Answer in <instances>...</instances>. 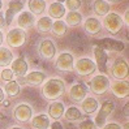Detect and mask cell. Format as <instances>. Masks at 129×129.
<instances>
[{
	"label": "cell",
	"mask_w": 129,
	"mask_h": 129,
	"mask_svg": "<svg viewBox=\"0 0 129 129\" xmlns=\"http://www.w3.org/2000/svg\"><path fill=\"white\" fill-rule=\"evenodd\" d=\"M55 65H56V69L61 71V72H71L73 69V65H74V59L71 54L64 52V54L59 55Z\"/></svg>",
	"instance_id": "cell-8"
},
{
	"label": "cell",
	"mask_w": 129,
	"mask_h": 129,
	"mask_svg": "<svg viewBox=\"0 0 129 129\" xmlns=\"http://www.w3.org/2000/svg\"><path fill=\"white\" fill-rule=\"evenodd\" d=\"M64 116L68 121H76V120H80L81 116H82V113L78 108H76V107H69L67 111H64Z\"/></svg>",
	"instance_id": "cell-29"
},
{
	"label": "cell",
	"mask_w": 129,
	"mask_h": 129,
	"mask_svg": "<svg viewBox=\"0 0 129 129\" xmlns=\"http://www.w3.org/2000/svg\"><path fill=\"white\" fill-rule=\"evenodd\" d=\"M94 55H95V67H98V69L101 72L107 71V54L106 51L102 50L101 47H95L94 50Z\"/></svg>",
	"instance_id": "cell-15"
},
{
	"label": "cell",
	"mask_w": 129,
	"mask_h": 129,
	"mask_svg": "<svg viewBox=\"0 0 129 129\" xmlns=\"http://www.w3.org/2000/svg\"><path fill=\"white\" fill-rule=\"evenodd\" d=\"M48 17H54V18H61L64 14H65V8L63 4L60 3H54L50 5L48 8Z\"/></svg>",
	"instance_id": "cell-26"
},
{
	"label": "cell",
	"mask_w": 129,
	"mask_h": 129,
	"mask_svg": "<svg viewBox=\"0 0 129 129\" xmlns=\"http://www.w3.org/2000/svg\"><path fill=\"white\" fill-rule=\"evenodd\" d=\"M64 91H65V85L64 81L60 78H51L42 87V94L48 101H56L57 98H60L64 94Z\"/></svg>",
	"instance_id": "cell-1"
},
{
	"label": "cell",
	"mask_w": 129,
	"mask_h": 129,
	"mask_svg": "<svg viewBox=\"0 0 129 129\" xmlns=\"http://www.w3.org/2000/svg\"><path fill=\"white\" fill-rule=\"evenodd\" d=\"M82 4V0H65V5L71 12H76Z\"/></svg>",
	"instance_id": "cell-32"
},
{
	"label": "cell",
	"mask_w": 129,
	"mask_h": 129,
	"mask_svg": "<svg viewBox=\"0 0 129 129\" xmlns=\"http://www.w3.org/2000/svg\"><path fill=\"white\" fill-rule=\"evenodd\" d=\"M17 24L22 29L31 27L33 24H34V16L30 12H22L18 16V18H17Z\"/></svg>",
	"instance_id": "cell-20"
},
{
	"label": "cell",
	"mask_w": 129,
	"mask_h": 129,
	"mask_svg": "<svg viewBox=\"0 0 129 129\" xmlns=\"http://www.w3.org/2000/svg\"><path fill=\"white\" fill-rule=\"evenodd\" d=\"M13 116L20 123H27L33 116V110L27 104H20L13 111Z\"/></svg>",
	"instance_id": "cell-9"
},
{
	"label": "cell",
	"mask_w": 129,
	"mask_h": 129,
	"mask_svg": "<svg viewBox=\"0 0 129 129\" xmlns=\"http://www.w3.org/2000/svg\"><path fill=\"white\" fill-rule=\"evenodd\" d=\"M123 113H124V116H125L126 119L129 117V104H128V103L124 106V108H123Z\"/></svg>",
	"instance_id": "cell-36"
},
{
	"label": "cell",
	"mask_w": 129,
	"mask_h": 129,
	"mask_svg": "<svg viewBox=\"0 0 129 129\" xmlns=\"http://www.w3.org/2000/svg\"><path fill=\"white\" fill-rule=\"evenodd\" d=\"M2 7H3V3H2V0H0V9H2Z\"/></svg>",
	"instance_id": "cell-45"
},
{
	"label": "cell",
	"mask_w": 129,
	"mask_h": 129,
	"mask_svg": "<svg viewBox=\"0 0 129 129\" xmlns=\"http://www.w3.org/2000/svg\"><path fill=\"white\" fill-rule=\"evenodd\" d=\"M13 61V54L9 48L0 47V67H8Z\"/></svg>",
	"instance_id": "cell-22"
},
{
	"label": "cell",
	"mask_w": 129,
	"mask_h": 129,
	"mask_svg": "<svg viewBox=\"0 0 129 129\" xmlns=\"http://www.w3.org/2000/svg\"><path fill=\"white\" fill-rule=\"evenodd\" d=\"M94 12L98 16H106V14L110 13V4L104 0H95L93 4Z\"/></svg>",
	"instance_id": "cell-21"
},
{
	"label": "cell",
	"mask_w": 129,
	"mask_h": 129,
	"mask_svg": "<svg viewBox=\"0 0 129 129\" xmlns=\"http://www.w3.org/2000/svg\"><path fill=\"white\" fill-rule=\"evenodd\" d=\"M89 87L91 90V93H94L96 95H102L108 90L110 80H108L107 76H104V74L95 76V77L91 78V81H89Z\"/></svg>",
	"instance_id": "cell-2"
},
{
	"label": "cell",
	"mask_w": 129,
	"mask_h": 129,
	"mask_svg": "<svg viewBox=\"0 0 129 129\" xmlns=\"http://www.w3.org/2000/svg\"><path fill=\"white\" fill-rule=\"evenodd\" d=\"M51 129H63V125L59 123V121H55L54 124H52V126H51Z\"/></svg>",
	"instance_id": "cell-37"
},
{
	"label": "cell",
	"mask_w": 129,
	"mask_h": 129,
	"mask_svg": "<svg viewBox=\"0 0 129 129\" xmlns=\"http://www.w3.org/2000/svg\"><path fill=\"white\" fill-rule=\"evenodd\" d=\"M29 9L31 14H41L46 9L44 0H29Z\"/></svg>",
	"instance_id": "cell-23"
},
{
	"label": "cell",
	"mask_w": 129,
	"mask_h": 129,
	"mask_svg": "<svg viewBox=\"0 0 129 129\" xmlns=\"http://www.w3.org/2000/svg\"><path fill=\"white\" fill-rule=\"evenodd\" d=\"M124 22H125L126 25L129 24V12H128V11L125 12V16H124Z\"/></svg>",
	"instance_id": "cell-39"
},
{
	"label": "cell",
	"mask_w": 129,
	"mask_h": 129,
	"mask_svg": "<svg viewBox=\"0 0 129 129\" xmlns=\"http://www.w3.org/2000/svg\"><path fill=\"white\" fill-rule=\"evenodd\" d=\"M2 43H3V33L0 31V44H2Z\"/></svg>",
	"instance_id": "cell-41"
},
{
	"label": "cell",
	"mask_w": 129,
	"mask_h": 129,
	"mask_svg": "<svg viewBox=\"0 0 129 129\" xmlns=\"http://www.w3.org/2000/svg\"><path fill=\"white\" fill-rule=\"evenodd\" d=\"M4 26H5V20H4V17L2 16V14H0V29L4 27Z\"/></svg>",
	"instance_id": "cell-38"
},
{
	"label": "cell",
	"mask_w": 129,
	"mask_h": 129,
	"mask_svg": "<svg viewBox=\"0 0 129 129\" xmlns=\"http://www.w3.org/2000/svg\"><path fill=\"white\" fill-rule=\"evenodd\" d=\"M4 101V91H3V89L0 87V103H2Z\"/></svg>",
	"instance_id": "cell-40"
},
{
	"label": "cell",
	"mask_w": 129,
	"mask_h": 129,
	"mask_svg": "<svg viewBox=\"0 0 129 129\" xmlns=\"http://www.w3.org/2000/svg\"><path fill=\"white\" fill-rule=\"evenodd\" d=\"M0 76H2V78L4 81H12L13 78V72L11 69H3L2 72H0Z\"/></svg>",
	"instance_id": "cell-33"
},
{
	"label": "cell",
	"mask_w": 129,
	"mask_h": 129,
	"mask_svg": "<svg viewBox=\"0 0 129 129\" xmlns=\"http://www.w3.org/2000/svg\"><path fill=\"white\" fill-rule=\"evenodd\" d=\"M112 76L117 80H123L128 76V64L125 60L119 59L115 61V64L112 65Z\"/></svg>",
	"instance_id": "cell-10"
},
{
	"label": "cell",
	"mask_w": 129,
	"mask_h": 129,
	"mask_svg": "<svg viewBox=\"0 0 129 129\" xmlns=\"http://www.w3.org/2000/svg\"><path fill=\"white\" fill-rule=\"evenodd\" d=\"M21 91V87L18 85V82L16 81H8V83L5 85V93L9 96H16Z\"/></svg>",
	"instance_id": "cell-30"
},
{
	"label": "cell",
	"mask_w": 129,
	"mask_h": 129,
	"mask_svg": "<svg viewBox=\"0 0 129 129\" xmlns=\"http://www.w3.org/2000/svg\"><path fill=\"white\" fill-rule=\"evenodd\" d=\"M83 27H85L86 33L90 35H96L98 33L102 30V22L99 20H96L94 17H89L85 24H83Z\"/></svg>",
	"instance_id": "cell-16"
},
{
	"label": "cell",
	"mask_w": 129,
	"mask_h": 129,
	"mask_svg": "<svg viewBox=\"0 0 129 129\" xmlns=\"http://www.w3.org/2000/svg\"><path fill=\"white\" fill-rule=\"evenodd\" d=\"M11 129H22V128H18V126H14V128H11Z\"/></svg>",
	"instance_id": "cell-44"
},
{
	"label": "cell",
	"mask_w": 129,
	"mask_h": 129,
	"mask_svg": "<svg viewBox=\"0 0 129 129\" xmlns=\"http://www.w3.org/2000/svg\"><path fill=\"white\" fill-rule=\"evenodd\" d=\"M87 94V87L83 83H77L71 87L69 90V98L74 102H81L85 99V96Z\"/></svg>",
	"instance_id": "cell-11"
},
{
	"label": "cell",
	"mask_w": 129,
	"mask_h": 129,
	"mask_svg": "<svg viewBox=\"0 0 129 129\" xmlns=\"http://www.w3.org/2000/svg\"><path fill=\"white\" fill-rule=\"evenodd\" d=\"M106 2V0H104ZM107 2H111V3H117V2H121V0H107Z\"/></svg>",
	"instance_id": "cell-42"
},
{
	"label": "cell",
	"mask_w": 129,
	"mask_h": 129,
	"mask_svg": "<svg viewBox=\"0 0 129 129\" xmlns=\"http://www.w3.org/2000/svg\"><path fill=\"white\" fill-rule=\"evenodd\" d=\"M64 115V104L61 102H54L50 104L48 107V117H52V119H60Z\"/></svg>",
	"instance_id": "cell-19"
},
{
	"label": "cell",
	"mask_w": 129,
	"mask_h": 129,
	"mask_svg": "<svg viewBox=\"0 0 129 129\" xmlns=\"http://www.w3.org/2000/svg\"><path fill=\"white\" fill-rule=\"evenodd\" d=\"M96 108H98V101L95 98L89 96V98H85V99L82 101V110L85 113H87V115L95 112Z\"/></svg>",
	"instance_id": "cell-25"
},
{
	"label": "cell",
	"mask_w": 129,
	"mask_h": 129,
	"mask_svg": "<svg viewBox=\"0 0 129 129\" xmlns=\"http://www.w3.org/2000/svg\"><path fill=\"white\" fill-rule=\"evenodd\" d=\"M103 129H123V128H121L119 124H116V123H110L107 125H104Z\"/></svg>",
	"instance_id": "cell-35"
},
{
	"label": "cell",
	"mask_w": 129,
	"mask_h": 129,
	"mask_svg": "<svg viewBox=\"0 0 129 129\" xmlns=\"http://www.w3.org/2000/svg\"><path fill=\"white\" fill-rule=\"evenodd\" d=\"M26 41V34L21 29H12L7 34V42L11 47H21Z\"/></svg>",
	"instance_id": "cell-6"
},
{
	"label": "cell",
	"mask_w": 129,
	"mask_h": 129,
	"mask_svg": "<svg viewBox=\"0 0 129 129\" xmlns=\"http://www.w3.org/2000/svg\"><path fill=\"white\" fill-rule=\"evenodd\" d=\"M113 111H115V103L111 102V101H106L102 104V107H101L99 112H98V115L95 117V121H94L95 126L103 128L106 125V119H107Z\"/></svg>",
	"instance_id": "cell-3"
},
{
	"label": "cell",
	"mask_w": 129,
	"mask_h": 129,
	"mask_svg": "<svg viewBox=\"0 0 129 129\" xmlns=\"http://www.w3.org/2000/svg\"><path fill=\"white\" fill-rule=\"evenodd\" d=\"M22 8H24V4H22V2H18V0H11L9 4H8V9H7V13H5V24L8 22V24H11L14 14H17L22 11Z\"/></svg>",
	"instance_id": "cell-13"
},
{
	"label": "cell",
	"mask_w": 129,
	"mask_h": 129,
	"mask_svg": "<svg viewBox=\"0 0 129 129\" xmlns=\"http://www.w3.org/2000/svg\"><path fill=\"white\" fill-rule=\"evenodd\" d=\"M63 2H65V0H57V3H60V4H61Z\"/></svg>",
	"instance_id": "cell-43"
},
{
	"label": "cell",
	"mask_w": 129,
	"mask_h": 129,
	"mask_svg": "<svg viewBox=\"0 0 129 129\" xmlns=\"http://www.w3.org/2000/svg\"><path fill=\"white\" fill-rule=\"evenodd\" d=\"M31 124L35 129H48L50 117L47 115H38L31 120Z\"/></svg>",
	"instance_id": "cell-24"
},
{
	"label": "cell",
	"mask_w": 129,
	"mask_h": 129,
	"mask_svg": "<svg viewBox=\"0 0 129 129\" xmlns=\"http://www.w3.org/2000/svg\"><path fill=\"white\" fill-rule=\"evenodd\" d=\"M112 94L117 98H125L129 94V83L125 81H115L111 85Z\"/></svg>",
	"instance_id": "cell-12"
},
{
	"label": "cell",
	"mask_w": 129,
	"mask_h": 129,
	"mask_svg": "<svg viewBox=\"0 0 129 129\" xmlns=\"http://www.w3.org/2000/svg\"><path fill=\"white\" fill-rule=\"evenodd\" d=\"M95 124L93 120H85L80 124V129H95Z\"/></svg>",
	"instance_id": "cell-34"
},
{
	"label": "cell",
	"mask_w": 129,
	"mask_h": 129,
	"mask_svg": "<svg viewBox=\"0 0 129 129\" xmlns=\"http://www.w3.org/2000/svg\"><path fill=\"white\" fill-rule=\"evenodd\" d=\"M104 26L111 34H117L123 27V18L117 13H108L104 17Z\"/></svg>",
	"instance_id": "cell-4"
},
{
	"label": "cell",
	"mask_w": 129,
	"mask_h": 129,
	"mask_svg": "<svg viewBox=\"0 0 129 129\" xmlns=\"http://www.w3.org/2000/svg\"><path fill=\"white\" fill-rule=\"evenodd\" d=\"M0 72H2V71H0Z\"/></svg>",
	"instance_id": "cell-46"
},
{
	"label": "cell",
	"mask_w": 129,
	"mask_h": 129,
	"mask_svg": "<svg viewBox=\"0 0 129 129\" xmlns=\"http://www.w3.org/2000/svg\"><path fill=\"white\" fill-rule=\"evenodd\" d=\"M51 31L54 33L56 37H63L67 33V25H65V22H63L61 20H57L55 22H52Z\"/></svg>",
	"instance_id": "cell-27"
},
{
	"label": "cell",
	"mask_w": 129,
	"mask_h": 129,
	"mask_svg": "<svg viewBox=\"0 0 129 129\" xmlns=\"http://www.w3.org/2000/svg\"><path fill=\"white\" fill-rule=\"evenodd\" d=\"M55 52H56V48L54 46V43H52V41L50 39H44L42 41L41 46H39V54L47 60H51L52 57L55 56Z\"/></svg>",
	"instance_id": "cell-14"
},
{
	"label": "cell",
	"mask_w": 129,
	"mask_h": 129,
	"mask_svg": "<svg viewBox=\"0 0 129 129\" xmlns=\"http://www.w3.org/2000/svg\"><path fill=\"white\" fill-rule=\"evenodd\" d=\"M51 26H52V20L50 17H42L38 20L37 22V29L39 33H47L51 30Z\"/></svg>",
	"instance_id": "cell-28"
},
{
	"label": "cell",
	"mask_w": 129,
	"mask_h": 129,
	"mask_svg": "<svg viewBox=\"0 0 129 129\" xmlns=\"http://www.w3.org/2000/svg\"><path fill=\"white\" fill-rule=\"evenodd\" d=\"M65 21L69 26H77L78 24H81L82 21V16L78 12H69L65 17Z\"/></svg>",
	"instance_id": "cell-31"
},
{
	"label": "cell",
	"mask_w": 129,
	"mask_h": 129,
	"mask_svg": "<svg viewBox=\"0 0 129 129\" xmlns=\"http://www.w3.org/2000/svg\"><path fill=\"white\" fill-rule=\"evenodd\" d=\"M11 71L13 72V74L16 73L18 77L25 76L26 72H27V63L25 61V59L24 57H17L16 60H13Z\"/></svg>",
	"instance_id": "cell-17"
},
{
	"label": "cell",
	"mask_w": 129,
	"mask_h": 129,
	"mask_svg": "<svg viewBox=\"0 0 129 129\" xmlns=\"http://www.w3.org/2000/svg\"><path fill=\"white\" fill-rule=\"evenodd\" d=\"M95 44L98 47H101L102 50H108V51H116L120 52L125 48V44L120 41L112 39V38H103V39L96 41Z\"/></svg>",
	"instance_id": "cell-7"
},
{
	"label": "cell",
	"mask_w": 129,
	"mask_h": 129,
	"mask_svg": "<svg viewBox=\"0 0 129 129\" xmlns=\"http://www.w3.org/2000/svg\"><path fill=\"white\" fill-rule=\"evenodd\" d=\"M46 80V74L42 73V72H30L26 77L24 78V82L25 83H30L33 86H37V85H41V83Z\"/></svg>",
	"instance_id": "cell-18"
},
{
	"label": "cell",
	"mask_w": 129,
	"mask_h": 129,
	"mask_svg": "<svg viewBox=\"0 0 129 129\" xmlns=\"http://www.w3.org/2000/svg\"><path fill=\"white\" fill-rule=\"evenodd\" d=\"M73 68L80 76H89L95 71L96 67H95V63L93 60H90L87 57H83V59H78L77 61H76V64L73 65Z\"/></svg>",
	"instance_id": "cell-5"
}]
</instances>
